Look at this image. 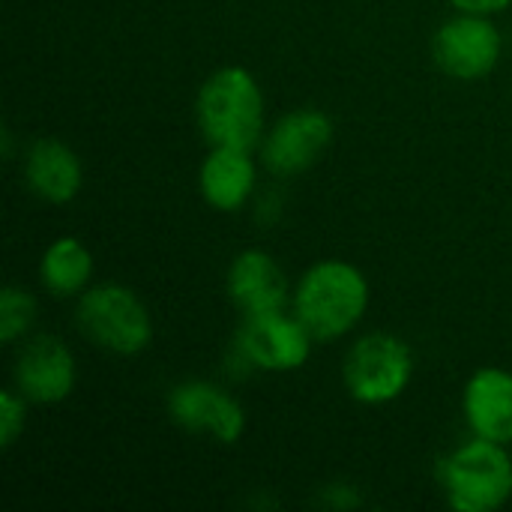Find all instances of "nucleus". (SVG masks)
<instances>
[{
  "mask_svg": "<svg viewBox=\"0 0 512 512\" xmlns=\"http://www.w3.org/2000/svg\"><path fill=\"white\" fill-rule=\"evenodd\" d=\"M195 120L210 147L255 150L264 141V93L243 66L216 69L198 90Z\"/></svg>",
  "mask_w": 512,
  "mask_h": 512,
  "instance_id": "nucleus-1",
  "label": "nucleus"
},
{
  "mask_svg": "<svg viewBox=\"0 0 512 512\" xmlns=\"http://www.w3.org/2000/svg\"><path fill=\"white\" fill-rule=\"evenodd\" d=\"M291 306L315 342L342 339L369 309V282L348 261H318L300 276Z\"/></svg>",
  "mask_w": 512,
  "mask_h": 512,
  "instance_id": "nucleus-2",
  "label": "nucleus"
},
{
  "mask_svg": "<svg viewBox=\"0 0 512 512\" xmlns=\"http://www.w3.org/2000/svg\"><path fill=\"white\" fill-rule=\"evenodd\" d=\"M444 498L456 512H495L512 498L507 444L477 438L453 450L438 468Z\"/></svg>",
  "mask_w": 512,
  "mask_h": 512,
  "instance_id": "nucleus-3",
  "label": "nucleus"
},
{
  "mask_svg": "<svg viewBox=\"0 0 512 512\" xmlns=\"http://www.w3.org/2000/svg\"><path fill=\"white\" fill-rule=\"evenodd\" d=\"M78 330L96 348L114 357H135L153 342V318L144 300L117 282H102L78 297Z\"/></svg>",
  "mask_w": 512,
  "mask_h": 512,
  "instance_id": "nucleus-4",
  "label": "nucleus"
},
{
  "mask_svg": "<svg viewBox=\"0 0 512 512\" xmlns=\"http://www.w3.org/2000/svg\"><path fill=\"white\" fill-rule=\"evenodd\" d=\"M342 378L354 402L387 405L408 390L414 378V354L408 342L393 333H366L351 345L342 363Z\"/></svg>",
  "mask_w": 512,
  "mask_h": 512,
  "instance_id": "nucleus-5",
  "label": "nucleus"
},
{
  "mask_svg": "<svg viewBox=\"0 0 512 512\" xmlns=\"http://www.w3.org/2000/svg\"><path fill=\"white\" fill-rule=\"evenodd\" d=\"M504 39L492 15L459 12L444 21L432 39V57L438 69L456 81H480L501 60Z\"/></svg>",
  "mask_w": 512,
  "mask_h": 512,
  "instance_id": "nucleus-6",
  "label": "nucleus"
},
{
  "mask_svg": "<svg viewBox=\"0 0 512 512\" xmlns=\"http://www.w3.org/2000/svg\"><path fill=\"white\" fill-rule=\"evenodd\" d=\"M312 342L315 336L303 327L297 315L276 309L261 315H243L234 348L255 369L297 372L312 357Z\"/></svg>",
  "mask_w": 512,
  "mask_h": 512,
  "instance_id": "nucleus-7",
  "label": "nucleus"
},
{
  "mask_svg": "<svg viewBox=\"0 0 512 512\" xmlns=\"http://www.w3.org/2000/svg\"><path fill=\"white\" fill-rule=\"evenodd\" d=\"M171 420L192 432L204 435L216 444H237L246 432V411L243 405L210 381H183L168 396Z\"/></svg>",
  "mask_w": 512,
  "mask_h": 512,
  "instance_id": "nucleus-8",
  "label": "nucleus"
},
{
  "mask_svg": "<svg viewBox=\"0 0 512 512\" xmlns=\"http://www.w3.org/2000/svg\"><path fill=\"white\" fill-rule=\"evenodd\" d=\"M333 141V120L321 108H294L276 120L261 141L264 165L279 177L309 171Z\"/></svg>",
  "mask_w": 512,
  "mask_h": 512,
  "instance_id": "nucleus-9",
  "label": "nucleus"
},
{
  "mask_svg": "<svg viewBox=\"0 0 512 512\" xmlns=\"http://www.w3.org/2000/svg\"><path fill=\"white\" fill-rule=\"evenodd\" d=\"M15 390L33 405H57L75 390V357L60 336L39 333L18 348Z\"/></svg>",
  "mask_w": 512,
  "mask_h": 512,
  "instance_id": "nucleus-10",
  "label": "nucleus"
},
{
  "mask_svg": "<svg viewBox=\"0 0 512 512\" xmlns=\"http://www.w3.org/2000/svg\"><path fill=\"white\" fill-rule=\"evenodd\" d=\"M228 297L243 315L276 312L288 306V276L264 249L240 252L228 267Z\"/></svg>",
  "mask_w": 512,
  "mask_h": 512,
  "instance_id": "nucleus-11",
  "label": "nucleus"
},
{
  "mask_svg": "<svg viewBox=\"0 0 512 512\" xmlns=\"http://www.w3.org/2000/svg\"><path fill=\"white\" fill-rule=\"evenodd\" d=\"M24 183L45 204H69L84 183V168L78 153L60 138H39L24 156Z\"/></svg>",
  "mask_w": 512,
  "mask_h": 512,
  "instance_id": "nucleus-12",
  "label": "nucleus"
},
{
  "mask_svg": "<svg viewBox=\"0 0 512 512\" xmlns=\"http://www.w3.org/2000/svg\"><path fill=\"white\" fill-rule=\"evenodd\" d=\"M462 408L477 438L512 444V372L495 366L474 372L465 384Z\"/></svg>",
  "mask_w": 512,
  "mask_h": 512,
  "instance_id": "nucleus-13",
  "label": "nucleus"
},
{
  "mask_svg": "<svg viewBox=\"0 0 512 512\" xmlns=\"http://www.w3.org/2000/svg\"><path fill=\"white\" fill-rule=\"evenodd\" d=\"M252 150H237V147H210L207 159L201 162L198 171V186L204 201L219 210V213H234L240 210L252 192H255V162L249 156Z\"/></svg>",
  "mask_w": 512,
  "mask_h": 512,
  "instance_id": "nucleus-14",
  "label": "nucleus"
},
{
  "mask_svg": "<svg viewBox=\"0 0 512 512\" xmlns=\"http://www.w3.org/2000/svg\"><path fill=\"white\" fill-rule=\"evenodd\" d=\"M93 279V255L78 237H57L39 258V282L54 297L84 294Z\"/></svg>",
  "mask_w": 512,
  "mask_h": 512,
  "instance_id": "nucleus-15",
  "label": "nucleus"
},
{
  "mask_svg": "<svg viewBox=\"0 0 512 512\" xmlns=\"http://www.w3.org/2000/svg\"><path fill=\"white\" fill-rule=\"evenodd\" d=\"M36 300L30 291L18 285H6L0 294V342L12 345L18 342L33 324H36Z\"/></svg>",
  "mask_w": 512,
  "mask_h": 512,
  "instance_id": "nucleus-16",
  "label": "nucleus"
},
{
  "mask_svg": "<svg viewBox=\"0 0 512 512\" xmlns=\"http://www.w3.org/2000/svg\"><path fill=\"white\" fill-rule=\"evenodd\" d=\"M27 426V399L18 390H3L0 396V447L12 450Z\"/></svg>",
  "mask_w": 512,
  "mask_h": 512,
  "instance_id": "nucleus-17",
  "label": "nucleus"
},
{
  "mask_svg": "<svg viewBox=\"0 0 512 512\" xmlns=\"http://www.w3.org/2000/svg\"><path fill=\"white\" fill-rule=\"evenodd\" d=\"M459 12H474V15H498L510 9L512 0H450Z\"/></svg>",
  "mask_w": 512,
  "mask_h": 512,
  "instance_id": "nucleus-18",
  "label": "nucleus"
}]
</instances>
